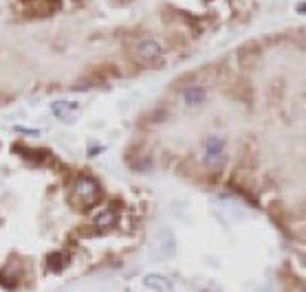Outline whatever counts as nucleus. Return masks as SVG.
I'll return each instance as SVG.
<instances>
[{"instance_id":"obj_1","label":"nucleus","mask_w":306,"mask_h":292,"mask_svg":"<svg viewBox=\"0 0 306 292\" xmlns=\"http://www.w3.org/2000/svg\"><path fill=\"white\" fill-rule=\"evenodd\" d=\"M159 55H161V44H159L157 40H143V42H139V46H137V60L143 64L155 62Z\"/></svg>"},{"instance_id":"obj_7","label":"nucleus","mask_w":306,"mask_h":292,"mask_svg":"<svg viewBox=\"0 0 306 292\" xmlns=\"http://www.w3.org/2000/svg\"><path fill=\"white\" fill-rule=\"evenodd\" d=\"M47 261H49V270H53V273H60V270L67 266V257H64L62 253H51Z\"/></svg>"},{"instance_id":"obj_3","label":"nucleus","mask_w":306,"mask_h":292,"mask_svg":"<svg viewBox=\"0 0 306 292\" xmlns=\"http://www.w3.org/2000/svg\"><path fill=\"white\" fill-rule=\"evenodd\" d=\"M143 286L148 290H155V292H172L174 290V283L172 279H167L163 275H157V273H150L143 277Z\"/></svg>"},{"instance_id":"obj_5","label":"nucleus","mask_w":306,"mask_h":292,"mask_svg":"<svg viewBox=\"0 0 306 292\" xmlns=\"http://www.w3.org/2000/svg\"><path fill=\"white\" fill-rule=\"evenodd\" d=\"M205 97H207L205 88H199V86H189V88L183 92V99H185L187 106H201L203 101H205Z\"/></svg>"},{"instance_id":"obj_11","label":"nucleus","mask_w":306,"mask_h":292,"mask_svg":"<svg viewBox=\"0 0 306 292\" xmlns=\"http://www.w3.org/2000/svg\"><path fill=\"white\" fill-rule=\"evenodd\" d=\"M18 130V132H25V134H33V136H38L40 132H38V130H25V128H16Z\"/></svg>"},{"instance_id":"obj_12","label":"nucleus","mask_w":306,"mask_h":292,"mask_svg":"<svg viewBox=\"0 0 306 292\" xmlns=\"http://www.w3.org/2000/svg\"><path fill=\"white\" fill-rule=\"evenodd\" d=\"M297 11L304 13V11H306V5H304V3H300V5H297Z\"/></svg>"},{"instance_id":"obj_4","label":"nucleus","mask_w":306,"mask_h":292,"mask_svg":"<svg viewBox=\"0 0 306 292\" xmlns=\"http://www.w3.org/2000/svg\"><path fill=\"white\" fill-rule=\"evenodd\" d=\"M223 150H225V141L223 138H218V136H212L207 141V148H205V156L209 163H214V160H218L223 156Z\"/></svg>"},{"instance_id":"obj_9","label":"nucleus","mask_w":306,"mask_h":292,"mask_svg":"<svg viewBox=\"0 0 306 292\" xmlns=\"http://www.w3.org/2000/svg\"><path fill=\"white\" fill-rule=\"evenodd\" d=\"M13 152L16 154H23L27 160H35L38 163V154H42V152H38V150H31V148H25V145H13Z\"/></svg>"},{"instance_id":"obj_2","label":"nucleus","mask_w":306,"mask_h":292,"mask_svg":"<svg viewBox=\"0 0 306 292\" xmlns=\"http://www.w3.org/2000/svg\"><path fill=\"white\" fill-rule=\"evenodd\" d=\"M75 191L79 193V196H84L89 202H95L99 198V185H97V180L95 178H91V176H84V178H79L77 180V187H75Z\"/></svg>"},{"instance_id":"obj_6","label":"nucleus","mask_w":306,"mask_h":292,"mask_svg":"<svg viewBox=\"0 0 306 292\" xmlns=\"http://www.w3.org/2000/svg\"><path fill=\"white\" fill-rule=\"evenodd\" d=\"M115 222H117V213H115L113 209L101 211V213L95 217V226H99V229H104V226H113Z\"/></svg>"},{"instance_id":"obj_10","label":"nucleus","mask_w":306,"mask_h":292,"mask_svg":"<svg viewBox=\"0 0 306 292\" xmlns=\"http://www.w3.org/2000/svg\"><path fill=\"white\" fill-rule=\"evenodd\" d=\"M150 167H152V160H150L148 156H145V158L141 160V163H135V165H133V169H137V172H148Z\"/></svg>"},{"instance_id":"obj_8","label":"nucleus","mask_w":306,"mask_h":292,"mask_svg":"<svg viewBox=\"0 0 306 292\" xmlns=\"http://www.w3.org/2000/svg\"><path fill=\"white\" fill-rule=\"evenodd\" d=\"M69 110H77V104H67V101H55L53 104V114L60 119H69Z\"/></svg>"}]
</instances>
